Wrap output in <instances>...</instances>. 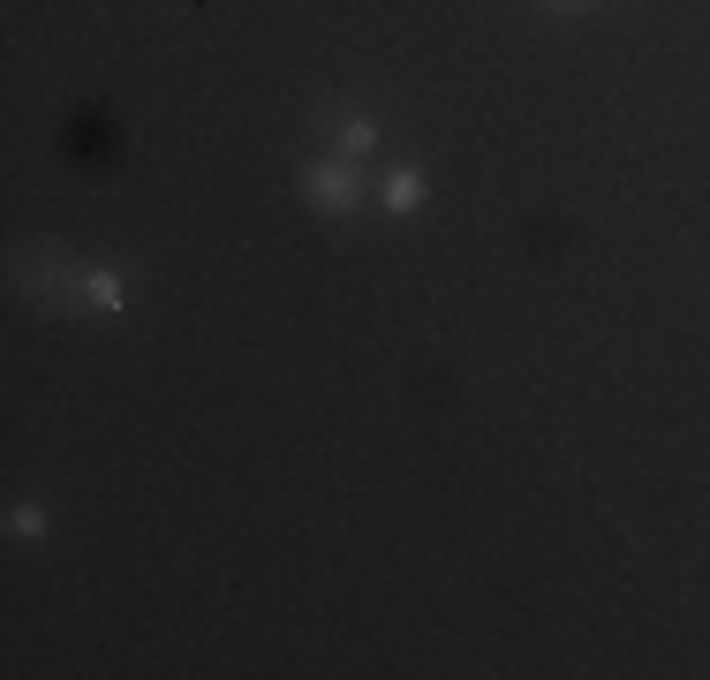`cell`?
<instances>
[{
  "label": "cell",
  "instance_id": "obj_1",
  "mask_svg": "<svg viewBox=\"0 0 710 680\" xmlns=\"http://www.w3.org/2000/svg\"><path fill=\"white\" fill-rule=\"evenodd\" d=\"M310 197L318 204H355V167H310Z\"/></svg>",
  "mask_w": 710,
  "mask_h": 680
},
{
  "label": "cell",
  "instance_id": "obj_2",
  "mask_svg": "<svg viewBox=\"0 0 710 680\" xmlns=\"http://www.w3.org/2000/svg\"><path fill=\"white\" fill-rule=\"evenodd\" d=\"M371 144H378V121L371 114H348V121H340V152H348V159L371 152Z\"/></svg>",
  "mask_w": 710,
  "mask_h": 680
},
{
  "label": "cell",
  "instance_id": "obj_4",
  "mask_svg": "<svg viewBox=\"0 0 710 680\" xmlns=\"http://www.w3.org/2000/svg\"><path fill=\"white\" fill-rule=\"evenodd\" d=\"M84 295H91V310H121V280H114V272H91Z\"/></svg>",
  "mask_w": 710,
  "mask_h": 680
},
{
  "label": "cell",
  "instance_id": "obj_3",
  "mask_svg": "<svg viewBox=\"0 0 710 680\" xmlns=\"http://www.w3.org/2000/svg\"><path fill=\"white\" fill-rule=\"evenodd\" d=\"M386 204H393V212H408V204H423V174H393V182H386Z\"/></svg>",
  "mask_w": 710,
  "mask_h": 680
}]
</instances>
